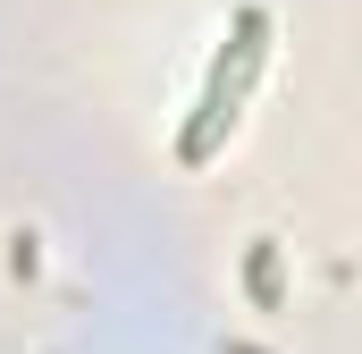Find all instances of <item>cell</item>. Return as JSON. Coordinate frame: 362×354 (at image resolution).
<instances>
[{"instance_id":"7a4b0ae2","label":"cell","mask_w":362,"mask_h":354,"mask_svg":"<svg viewBox=\"0 0 362 354\" xmlns=\"http://www.w3.org/2000/svg\"><path fill=\"white\" fill-rule=\"evenodd\" d=\"M245 287H253V304H262V312H278V295H286V287H278V245H270V236H253V253H245Z\"/></svg>"},{"instance_id":"6da1fadb","label":"cell","mask_w":362,"mask_h":354,"mask_svg":"<svg viewBox=\"0 0 362 354\" xmlns=\"http://www.w3.org/2000/svg\"><path fill=\"white\" fill-rule=\"evenodd\" d=\"M262 59H270V8H236V42L211 59L202 101H194V118H185V135H177V161H185V169H202V161L219 152V135L236 127V101H245V85L262 76Z\"/></svg>"}]
</instances>
